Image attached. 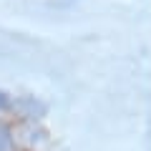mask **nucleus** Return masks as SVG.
Returning <instances> with one entry per match:
<instances>
[{
    "label": "nucleus",
    "instance_id": "f257e3e1",
    "mask_svg": "<svg viewBox=\"0 0 151 151\" xmlns=\"http://www.w3.org/2000/svg\"><path fill=\"white\" fill-rule=\"evenodd\" d=\"M13 139H10V129L0 124V151H10Z\"/></svg>",
    "mask_w": 151,
    "mask_h": 151
},
{
    "label": "nucleus",
    "instance_id": "f03ea898",
    "mask_svg": "<svg viewBox=\"0 0 151 151\" xmlns=\"http://www.w3.org/2000/svg\"><path fill=\"white\" fill-rule=\"evenodd\" d=\"M8 106H10V98H8L5 93L0 91V108H8Z\"/></svg>",
    "mask_w": 151,
    "mask_h": 151
}]
</instances>
